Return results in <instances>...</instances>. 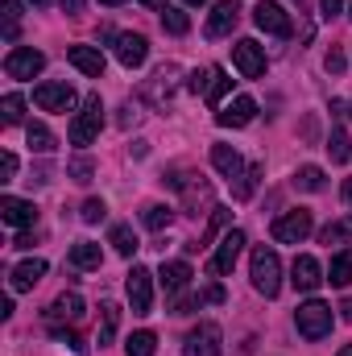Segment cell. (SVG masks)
Masks as SVG:
<instances>
[{"instance_id": "ffe728a7", "label": "cell", "mask_w": 352, "mask_h": 356, "mask_svg": "<svg viewBox=\"0 0 352 356\" xmlns=\"http://www.w3.org/2000/svg\"><path fill=\"white\" fill-rule=\"evenodd\" d=\"M319 241L328 245V249H352V216H340V220H332L323 232H319Z\"/></svg>"}, {"instance_id": "cb8c5ba5", "label": "cell", "mask_w": 352, "mask_h": 356, "mask_svg": "<svg viewBox=\"0 0 352 356\" xmlns=\"http://www.w3.org/2000/svg\"><path fill=\"white\" fill-rule=\"evenodd\" d=\"M170 220H175V207H166V203H150V207L141 211V224H145L150 232H162V228H170Z\"/></svg>"}, {"instance_id": "f1b7e54d", "label": "cell", "mask_w": 352, "mask_h": 356, "mask_svg": "<svg viewBox=\"0 0 352 356\" xmlns=\"http://www.w3.org/2000/svg\"><path fill=\"white\" fill-rule=\"evenodd\" d=\"M99 311H104V327H99L95 344L104 348V344H112V336H116V327H120V307H116V302H104Z\"/></svg>"}, {"instance_id": "484cf974", "label": "cell", "mask_w": 352, "mask_h": 356, "mask_svg": "<svg viewBox=\"0 0 352 356\" xmlns=\"http://www.w3.org/2000/svg\"><path fill=\"white\" fill-rule=\"evenodd\" d=\"M328 282L336 286V290H344L352 282V249H344V253H336L332 257V269H328Z\"/></svg>"}, {"instance_id": "3957f363", "label": "cell", "mask_w": 352, "mask_h": 356, "mask_svg": "<svg viewBox=\"0 0 352 356\" xmlns=\"http://www.w3.org/2000/svg\"><path fill=\"white\" fill-rule=\"evenodd\" d=\"M273 241L278 245H303L311 232H315V216L307 211V207H294V211H282L278 220H273Z\"/></svg>"}, {"instance_id": "e0dca14e", "label": "cell", "mask_w": 352, "mask_h": 356, "mask_svg": "<svg viewBox=\"0 0 352 356\" xmlns=\"http://www.w3.org/2000/svg\"><path fill=\"white\" fill-rule=\"evenodd\" d=\"M83 319V298L71 290V294H58L54 302H50V311H46V323H79Z\"/></svg>"}, {"instance_id": "6da1fadb", "label": "cell", "mask_w": 352, "mask_h": 356, "mask_svg": "<svg viewBox=\"0 0 352 356\" xmlns=\"http://www.w3.org/2000/svg\"><path fill=\"white\" fill-rule=\"evenodd\" d=\"M249 277H253V290H257V294L273 298V294L282 290V261H278V253L265 249V245H257V249H253V261H249Z\"/></svg>"}, {"instance_id": "d4e9b609", "label": "cell", "mask_w": 352, "mask_h": 356, "mask_svg": "<svg viewBox=\"0 0 352 356\" xmlns=\"http://www.w3.org/2000/svg\"><path fill=\"white\" fill-rule=\"evenodd\" d=\"M108 245H112V249H116V253H120V257H133V253H137V249H141V245H137V236H133V228H129V224H116V228H112V232H108Z\"/></svg>"}, {"instance_id": "1f68e13d", "label": "cell", "mask_w": 352, "mask_h": 356, "mask_svg": "<svg viewBox=\"0 0 352 356\" xmlns=\"http://www.w3.org/2000/svg\"><path fill=\"white\" fill-rule=\"evenodd\" d=\"M154 344H158L154 332H133V336L125 340V353L129 356H154Z\"/></svg>"}, {"instance_id": "4fadbf2b", "label": "cell", "mask_w": 352, "mask_h": 356, "mask_svg": "<svg viewBox=\"0 0 352 356\" xmlns=\"http://www.w3.org/2000/svg\"><path fill=\"white\" fill-rule=\"evenodd\" d=\"M253 116H257V99H253V95H237L232 104H224V108L216 112V124H220V129H245Z\"/></svg>"}, {"instance_id": "f5cc1de1", "label": "cell", "mask_w": 352, "mask_h": 356, "mask_svg": "<svg viewBox=\"0 0 352 356\" xmlns=\"http://www.w3.org/2000/svg\"><path fill=\"white\" fill-rule=\"evenodd\" d=\"M99 4H125V0H99Z\"/></svg>"}, {"instance_id": "681fc988", "label": "cell", "mask_w": 352, "mask_h": 356, "mask_svg": "<svg viewBox=\"0 0 352 356\" xmlns=\"http://www.w3.org/2000/svg\"><path fill=\"white\" fill-rule=\"evenodd\" d=\"M344 203H352V178L344 182Z\"/></svg>"}, {"instance_id": "c3c4849f", "label": "cell", "mask_w": 352, "mask_h": 356, "mask_svg": "<svg viewBox=\"0 0 352 356\" xmlns=\"http://www.w3.org/2000/svg\"><path fill=\"white\" fill-rule=\"evenodd\" d=\"M145 8H166V0H141Z\"/></svg>"}, {"instance_id": "7c38bea8", "label": "cell", "mask_w": 352, "mask_h": 356, "mask_svg": "<svg viewBox=\"0 0 352 356\" xmlns=\"http://www.w3.org/2000/svg\"><path fill=\"white\" fill-rule=\"evenodd\" d=\"M290 282H294V290H303V294H315L328 277H323V266L311 257V253H298L294 257V266H290Z\"/></svg>"}, {"instance_id": "8fae6325", "label": "cell", "mask_w": 352, "mask_h": 356, "mask_svg": "<svg viewBox=\"0 0 352 356\" xmlns=\"http://www.w3.org/2000/svg\"><path fill=\"white\" fill-rule=\"evenodd\" d=\"M232 63H237V71H241L245 79H262L265 75V50L253 38H241V42L232 46Z\"/></svg>"}, {"instance_id": "44dd1931", "label": "cell", "mask_w": 352, "mask_h": 356, "mask_svg": "<svg viewBox=\"0 0 352 356\" xmlns=\"http://www.w3.org/2000/svg\"><path fill=\"white\" fill-rule=\"evenodd\" d=\"M158 277H162V290H166V294H182V290L191 286V277H195V273H191L186 261H166Z\"/></svg>"}, {"instance_id": "52a82bcc", "label": "cell", "mask_w": 352, "mask_h": 356, "mask_svg": "<svg viewBox=\"0 0 352 356\" xmlns=\"http://www.w3.org/2000/svg\"><path fill=\"white\" fill-rule=\"evenodd\" d=\"M253 21H257V29L273 33V38H290V33H294V21H290V13H286L278 0H257Z\"/></svg>"}, {"instance_id": "f546056e", "label": "cell", "mask_w": 352, "mask_h": 356, "mask_svg": "<svg viewBox=\"0 0 352 356\" xmlns=\"http://www.w3.org/2000/svg\"><path fill=\"white\" fill-rule=\"evenodd\" d=\"M25 141H29L33 154H50V149H54V133H50L46 124H29V129H25Z\"/></svg>"}, {"instance_id": "bcb514c9", "label": "cell", "mask_w": 352, "mask_h": 356, "mask_svg": "<svg viewBox=\"0 0 352 356\" xmlns=\"http://www.w3.org/2000/svg\"><path fill=\"white\" fill-rule=\"evenodd\" d=\"M63 8H67V13H79V8H83V0H63Z\"/></svg>"}, {"instance_id": "60d3db41", "label": "cell", "mask_w": 352, "mask_h": 356, "mask_svg": "<svg viewBox=\"0 0 352 356\" xmlns=\"http://www.w3.org/2000/svg\"><path fill=\"white\" fill-rule=\"evenodd\" d=\"M13 175H17V158L4 149V154H0V182H13Z\"/></svg>"}, {"instance_id": "f6af8a7d", "label": "cell", "mask_w": 352, "mask_h": 356, "mask_svg": "<svg viewBox=\"0 0 352 356\" xmlns=\"http://www.w3.org/2000/svg\"><path fill=\"white\" fill-rule=\"evenodd\" d=\"M319 8H323V17H336L344 8V0H319Z\"/></svg>"}, {"instance_id": "74e56055", "label": "cell", "mask_w": 352, "mask_h": 356, "mask_svg": "<svg viewBox=\"0 0 352 356\" xmlns=\"http://www.w3.org/2000/svg\"><path fill=\"white\" fill-rule=\"evenodd\" d=\"M67 175L75 178V182H91V175H95V162H91L88 154H79V158H71V166H67Z\"/></svg>"}, {"instance_id": "8d00e7d4", "label": "cell", "mask_w": 352, "mask_h": 356, "mask_svg": "<svg viewBox=\"0 0 352 356\" xmlns=\"http://www.w3.org/2000/svg\"><path fill=\"white\" fill-rule=\"evenodd\" d=\"M228 220H232V211H228V207H216V216H211V224H207V232L199 236V245H195V249H207V245H211V236H216Z\"/></svg>"}, {"instance_id": "9c48e42d", "label": "cell", "mask_w": 352, "mask_h": 356, "mask_svg": "<svg viewBox=\"0 0 352 356\" xmlns=\"http://www.w3.org/2000/svg\"><path fill=\"white\" fill-rule=\"evenodd\" d=\"M129 302H133V315H150V307H154V273L145 266H133L129 273Z\"/></svg>"}, {"instance_id": "e575fe53", "label": "cell", "mask_w": 352, "mask_h": 356, "mask_svg": "<svg viewBox=\"0 0 352 356\" xmlns=\"http://www.w3.org/2000/svg\"><path fill=\"white\" fill-rule=\"evenodd\" d=\"M0 17H4V38L17 42V21H21V0H0Z\"/></svg>"}, {"instance_id": "db71d44e", "label": "cell", "mask_w": 352, "mask_h": 356, "mask_svg": "<svg viewBox=\"0 0 352 356\" xmlns=\"http://www.w3.org/2000/svg\"><path fill=\"white\" fill-rule=\"evenodd\" d=\"M29 4H50V0H29Z\"/></svg>"}, {"instance_id": "7dc6e473", "label": "cell", "mask_w": 352, "mask_h": 356, "mask_svg": "<svg viewBox=\"0 0 352 356\" xmlns=\"http://www.w3.org/2000/svg\"><path fill=\"white\" fill-rule=\"evenodd\" d=\"M332 112H344V116L352 120V99H349V108H344V104H332Z\"/></svg>"}, {"instance_id": "b9f144b4", "label": "cell", "mask_w": 352, "mask_h": 356, "mask_svg": "<svg viewBox=\"0 0 352 356\" xmlns=\"http://www.w3.org/2000/svg\"><path fill=\"white\" fill-rule=\"evenodd\" d=\"M323 67H328V75H340V71H344V54L332 46V50H328V58H323Z\"/></svg>"}, {"instance_id": "836d02e7", "label": "cell", "mask_w": 352, "mask_h": 356, "mask_svg": "<svg viewBox=\"0 0 352 356\" xmlns=\"http://www.w3.org/2000/svg\"><path fill=\"white\" fill-rule=\"evenodd\" d=\"M294 186H298V191H311V195L323 191V170H319V166H298V170H294Z\"/></svg>"}, {"instance_id": "9f6ffc18", "label": "cell", "mask_w": 352, "mask_h": 356, "mask_svg": "<svg viewBox=\"0 0 352 356\" xmlns=\"http://www.w3.org/2000/svg\"><path fill=\"white\" fill-rule=\"evenodd\" d=\"M349 17H352V4H349Z\"/></svg>"}, {"instance_id": "9a60e30c", "label": "cell", "mask_w": 352, "mask_h": 356, "mask_svg": "<svg viewBox=\"0 0 352 356\" xmlns=\"http://www.w3.org/2000/svg\"><path fill=\"white\" fill-rule=\"evenodd\" d=\"M237 21H241V4L237 0H220L216 8H211V17H207V38H228L232 29H237Z\"/></svg>"}, {"instance_id": "ab89813d", "label": "cell", "mask_w": 352, "mask_h": 356, "mask_svg": "<svg viewBox=\"0 0 352 356\" xmlns=\"http://www.w3.org/2000/svg\"><path fill=\"white\" fill-rule=\"evenodd\" d=\"M108 216V207H104V199H88L83 203V224H99Z\"/></svg>"}, {"instance_id": "277c9868", "label": "cell", "mask_w": 352, "mask_h": 356, "mask_svg": "<svg viewBox=\"0 0 352 356\" xmlns=\"http://www.w3.org/2000/svg\"><path fill=\"white\" fill-rule=\"evenodd\" d=\"M99 129H104V104H99V95H88L83 99V108H79V116L71 120V129H67V137H71V145H91L95 137H99Z\"/></svg>"}, {"instance_id": "f35d334b", "label": "cell", "mask_w": 352, "mask_h": 356, "mask_svg": "<svg viewBox=\"0 0 352 356\" xmlns=\"http://www.w3.org/2000/svg\"><path fill=\"white\" fill-rule=\"evenodd\" d=\"M207 88H211V67H207V71H191L186 91H191V95H207Z\"/></svg>"}, {"instance_id": "8992f818", "label": "cell", "mask_w": 352, "mask_h": 356, "mask_svg": "<svg viewBox=\"0 0 352 356\" xmlns=\"http://www.w3.org/2000/svg\"><path fill=\"white\" fill-rule=\"evenodd\" d=\"M46 71V54L33 50V46H13L4 54V75L8 79H38Z\"/></svg>"}, {"instance_id": "5b68a950", "label": "cell", "mask_w": 352, "mask_h": 356, "mask_svg": "<svg viewBox=\"0 0 352 356\" xmlns=\"http://www.w3.org/2000/svg\"><path fill=\"white\" fill-rule=\"evenodd\" d=\"M182 356H224V332H220V323L203 319L199 327H191L186 340H182Z\"/></svg>"}, {"instance_id": "4316f807", "label": "cell", "mask_w": 352, "mask_h": 356, "mask_svg": "<svg viewBox=\"0 0 352 356\" xmlns=\"http://www.w3.org/2000/svg\"><path fill=\"white\" fill-rule=\"evenodd\" d=\"M228 91H232V79H228V71H224V67H211V88H207V95H203V99H207L211 108H220Z\"/></svg>"}, {"instance_id": "ee69618b", "label": "cell", "mask_w": 352, "mask_h": 356, "mask_svg": "<svg viewBox=\"0 0 352 356\" xmlns=\"http://www.w3.org/2000/svg\"><path fill=\"white\" fill-rule=\"evenodd\" d=\"M199 298L203 302H224V286H207V290H199Z\"/></svg>"}, {"instance_id": "d6986e66", "label": "cell", "mask_w": 352, "mask_h": 356, "mask_svg": "<svg viewBox=\"0 0 352 356\" xmlns=\"http://www.w3.org/2000/svg\"><path fill=\"white\" fill-rule=\"evenodd\" d=\"M67 58H71V67H75V71H83L88 79H99V75H104V67H108V58H104L95 46H71V50H67Z\"/></svg>"}, {"instance_id": "ac0fdd59", "label": "cell", "mask_w": 352, "mask_h": 356, "mask_svg": "<svg viewBox=\"0 0 352 356\" xmlns=\"http://www.w3.org/2000/svg\"><path fill=\"white\" fill-rule=\"evenodd\" d=\"M42 277H46V261H42V257H33V261H21V266L8 273V290H13V294H25V290H33Z\"/></svg>"}, {"instance_id": "11a10c76", "label": "cell", "mask_w": 352, "mask_h": 356, "mask_svg": "<svg viewBox=\"0 0 352 356\" xmlns=\"http://www.w3.org/2000/svg\"><path fill=\"white\" fill-rule=\"evenodd\" d=\"M182 4H203V0H182Z\"/></svg>"}, {"instance_id": "d590c367", "label": "cell", "mask_w": 352, "mask_h": 356, "mask_svg": "<svg viewBox=\"0 0 352 356\" xmlns=\"http://www.w3.org/2000/svg\"><path fill=\"white\" fill-rule=\"evenodd\" d=\"M0 108H4V124H21V120H25V99H21L17 91H8V95L0 99Z\"/></svg>"}, {"instance_id": "7a4b0ae2", "label": "cell", "mask_w": 352, "mask_h": 356, "mask_svg": "<svg viewBox=\"0 0 352 356\" xmlns=\"http://www.w3.org/2000/svg\"><path fill=\"white\" fill-rule=\"evenodd\" d=\"M332 323H336V315H332V307L319 302V298H311V302H303V307L294 311V327H298L303 340H323V336H332Z\"/></svg>"}, {"instance_id": "4dcf8cb0", "label": "cell", "mask_w": 352, "mask_h": 356, "mask_svg": "<svg viewBox=\"0 0 352 356\" xmlns=\"http://www.w3.org/2000/svg\"><path fill=\"white\" fill-rule=\"evenodd\" d=\"M328 154H332V162H349L352 158V141H349V133L336 124L332 129V137H328Z\"/></svg>"}, {"instance_id": "603a6c76", "label": "cell", "mask_w": 352, "mask_h": 356, "mask_svg": "<svg viewBox=\"0 0 352 356\" xmlns=\"http://www.w3.org/2000/svg\"><path fill=\"white\" fill-rule=\"evenodd\" d=\"M104 261V249L95 245V241H79L75 249H71V266L75 269H99Z\"/></svg>"}, {"instance_id": "816d5d0a", "label": "cell", "mask_w": 352, "mask_h": 356, "mask_svg": "<svg viewBox=\"0 0 352 356\" xmlns=\"http://www.w3.org/2000/svg\"><path fill=\"white\" fill-rule=\"evenodd\" d=\"M336 356H352V344H344V348H340V353H336Z\"/></svg>"}, {"instance_id": "ba28073f", "label": "cell", "mask_w": 352, "mask_h": 356, "mask_svg": "<svg viewBox=\"0 0 352 356\" xmlns=\"http://www.w3.org/2000/svg\"><path fill=\"white\" fill-rule=\"evenodd\" d=\"M33 104L42 108V112H71L75 104H79V95L71 83H38L33 88Z\"/></svg>"}, {"instance_id": "83f0119b", "label": "cell", "mask_w": 352, "mask_h": 356, "mask_svg": "<svg viewBox=\"0 0 352 356\" xmlns=\"http://www.w3.org/2000/svg\"><path fill=\"white\" fill-rule=\"evenodd\" d=\"M257 182H262V166H245V175L237 178V186H232V199H237V203H245V199H253V191H257Z\"/></svg>"}, {"instance_id": "d6a6232c", "label": "cell", "mask_w": 352, "mask_h": 356, "mask_svg": "<svg viewBox=\"0 0 352 356\" xmlns=\"http://www.w3.org/2000/svg\"><path fill=\"white\" fill-rule=\"evenodd\" d=\"M162 29L175 33V38H182V33L191 29V17H186L182 8H170V4H166V8H162Z\"/></svg>"}, {"instance_id": "30bf717a", "label": "cell", "mask_w": 352, "mask_h": 356, "mask_svg": "<svg viewBox=\"0 0 352 356\" xmlns=\"http://www.w3.org/2000/svg\"><path fill=\"white\" fill-rule=\"evenodd\" d=\"M112 50H116V63L129 67V71H137V67L150 58V42H145L141 33H116V38H112Z\"/></svg>"}, {"instance_id": "7bdbcfd3", "label": "cell", "mask_w": 352, "mask_h": 356, "mask_svg": "<svg viewBox=\"0 0 352 356\" xmlns=\"http://www.w3.org/2000/svg\"><path fill=\"white\" fill-rule=\"evenodd\" d=\"M137 120H141V108H137V104H125V108H120V129H129V124H137Z\"/></svg>"}, {"instance_id": "5bb4252c", "label": "cell", "mask_w": 352, "mask_h": 356, "mask_svg": "<svg viewBox=\"0 0 352 356\" xmlns=\"http://www.w3.org/2000/svg\"><path fill=\"white\" fill-rule=\"evenodd\" d=\"M0 220L8 228H33L38 224V207L29 199H17V195H4L0 199Z\"/></svg>"}, {"instance_id": "7402d4cb", "label": "cell", "mask_w": 352, "mask_h": 356, "mask_svg": "<svg viewBox=\"0 0 352 356\" xmlns=\"http://www.w3.org/2000/svg\"><path fill=\"white\" fill-rule=\"evenodd\" d=\"M211 166H216L224 178H241L245 175V162H241V154H237L232 145H211Z\"/></svg>"}, {"instance_id": "f907efd6", "label": "cell", "mask_w": 352, "mask_h": 356, "mask_svg": "<svg viewBox=\"0 0 352 356\" xmlns=\"http://www.w3.org/2000/svg\"><path fill=\"white\" fill-rule=\"evenodd\" d=\"M340 311H344V319H352V302H344V307H340Z\"/></svg>"}, {"instance_id": "2e32d148", "label": "cell", "mask_w": 352, "mask_h": 356, "mask_svg": "<svg viewBox=\"0 0 352 356\" xmlns=\"http://www.w3.org/2000/svg\"><path fill=\"white\" fill-rule=\"evenodd\" d=\"M245 253V232H228L224 241H220V249H216V257H211V273H232L237 269V257Z\"/></svg>"}]
</instances>
